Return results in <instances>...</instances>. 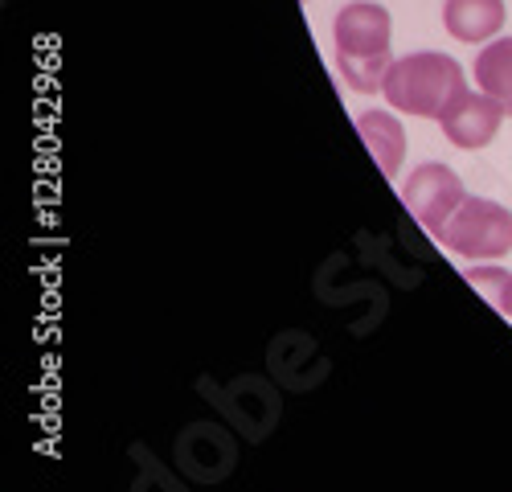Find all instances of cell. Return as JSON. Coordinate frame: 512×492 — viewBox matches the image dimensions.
<instances>
[{"label": "cell", "mask_w": 512, "mask_h": 492, "mask_svg": "<svg viewBox=\"0 0 512 492\" xmlns=\"http://www.w3.org/2000/svg\"><path fill=\"white\" fill-rule=\"evenodd\" d=\"M443 25L459 41H492L504 25V0H447Z\"/></svg>", "instance_id": "cell-7"}, {"label": "cell", "mask_w": 512, "mask_h": 492, "mask_svg": "<svg viewBox=\"0 0 512 492\" xmlns=\"http://www.w3.org/2000/svg\"><path fill=\"white\" fill-rule=\"evenodd\" d=\"M390 107H398L402 115H422V119H439L451 99L463 87V66L451 54H435V50H422V54H402L394 58L386 82H381Z\"/></svg>", "instance_id": "cell-2"}, {"label": "cell", "mask_w": 512, "mask_h": 492, "mask_svg": "<svg viewBox=\"0 0 512 492\" xmlns=\"http://www.w3.org/2000/svg\"><path fill=\"white\" fill-rule=\"evenodd\" d=\"M476 82L512 115V37H496L476 58Z\"/></svg>", "instance_id": "cell-8"}, {"label": "cell", "mask_w": 512, "mask_h": 492, "mask_svg": "<svg viewBox=\"0 0 512 492\" xmlns=\"http://www.w3.org/2000/svg\"><path fill=\"white\" fill-rule=\"evenodd\" d=\"M508 279H512V275H508L504 267H472V271H467V283H472L492 308H500V296H504Z\"/></svg>", "instance_id": "cell-9"}, {"label": "cell", "mask_w": 512, "mask_h": 492, "mask_svg": "<svg viewBox=\"0 0 512 492\" xmlns=\"http://www.w3.org/2000/svg\"><path fill=\"white\" fill-rule=\"evenodd\" d=\"M357 132L369 148V156L377 160V169L386 177H398L402 156H406V132L390 111H361L357 115Z\"/></svg>", "instance_id": "cell-6"}, {"label": "cell", "mask_w": 512, "mask_h": 492, "mask_svg": "<svg viewBox=\"0 0 512 492\" xmlns=\"http://www.w3.org/2000/svg\"><path fill=\"white\" fill-rule=\"evenodd\" d=\"M332 41H336V70L349 82L353 91L373 95L381 91L394 54H390V13L369 0H353L336 13L332 25Z\"/></svg>", "instance_id": "cell-1"}, {"label": "cell", "mask_w": 512, "mask_h": 492, "mask_svg": "<svg viewBox=\"0 0 512 492\" xmlns=\"http://www.w3.org/2000/svg\"><path fill=\"white\" fill-rule=\"evenodd\" d=\"M463 181L455 177V169H447V164H418V169L406 177L402 185V201L406 210L418 218V226L426 234H443L447 218L463 205Z\"/></svg>", "instance_id": "cell-4"}, {"label": "cell", "mask_w": 512, "mask_h": 492, "mask_svg": "<svg viewBox=\"0 0 512 492\" xmlns=\"http://www.w3.org/2000/svg\"><path fill=\"white\" fill-rule=\"evenodd\" d=\"M496 312H504L508 320H512V279H508V287H504V296H500V308Z\"/></svg>", "instance_id": "cell-10"}, {"label": "cell", "mask_w": 512, "mask_h": 492, "mask_svg": "<svg viewBox=\"0 0 512 492\" xmlns=\"http://www.w3.org/2000/svg\"><path fill=\"white\" fill-rule=\"evenodd\" d=\"M439 242L463 259H504L512 251V214L500 201L463 197V205L447 218Z\"/></svg>", "instance_id": "cell-3"}, {"label": "cell", "mask_w": 512, "mask_h": 492, "mask_svg": "<svg viewBox=\"0 0 512 492\" xmlns=\"http://www.w3.org/2000/svg\"><path fill=\"white\" fill-rule=\"evenodd\" d=\"M504 115H508V111H504L492 95L459 91V95L451 99V107L439 115V123H443V136H447L455 148L476 152V148H484V144L500 132V119H504Z\"/></svg>", "instance_id": "cell-5"}]
</instances>
